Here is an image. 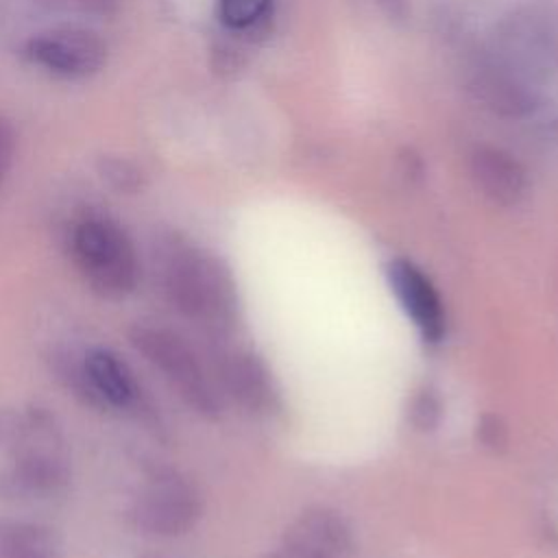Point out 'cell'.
<instances>
[{
  "mask_svg": "<svg viewBox=\"0 0 558 558\" xmlns=\"http://www.w3.org/2000/svg\"><path fill=\"white\" fill-rule=\"evenodd\" d=\"M70 480V445L57 418L39 405L0 408V497L50 501Z\"/></svg>",
  "mask_w": 558,
  "mask_h": 558,
  "instance_id": "1",
  "label": "cell"
},
{
  "mask_svg": "<svg viewBox=\"0 0 558 558\" xmlns=\"http://www.w3.org/2000/svg\"><path fill=\"white\" fill-rule=\"evenodd\" d=\"M159 266L163 292L185 318L209 331L233 327L238 290L229 268L216 255L181 240H168Z\"/></svg>",
  "mask_w": 558,
  "mask_h": 558,
  "instance_id": "2",
  "label": "cell"
},
{
  "mask_svg": "<svg viewBox=\"0 0 558 558\" xmlns=\"http://www.w3.org/2000/svg\"><path fill=\"white\" fill-rule=\"evenodd\" d=\"M70 253L85 283L102 299L129 296L140 281V257L129 233L111 218L87 214L70 231Z\"/></svg>",
  "mask_w": 558,
  "mask_h": 558,
  "instance_id": "3",
  "label": "cell"
},
{
  "mask_svg": "<svg viewBox=\"0 0 558 558\" xmlns=\"http://www.w3.org/2000/svg\"><path fill=\"white\" fill-rule=\"evenodd\" d=\"M129 340L194 412L207 418L220 414L218 388L185 338L159 325L137 323L129 331Z\"/></svg>",
  "mask_w": 558,
  "mask_h": 558,
  "instance_id": "4",
  "label": "cell"
},
{
  "mask_svg": "<svg viewBox=\"0 0 558 558\" xmlns=\"http://www.w3.org/2000/svg\"><path fill=\"white\" fill-rule=\"evenodd\" d=\"M203 514L198 486L174 469L153 473L131 504V519L137 530L150 536L172 538L190 532Z\"/></svg>",
  "mask_w": 558,
  "mask_h": 558,
  "instance_id": "5",
  "label": "cell"
},
{
  "mask_svg": "<svg viewBox=\"0 0 558 558\" xmlns=\"http://www.w3.org/2000/svg\"><path fill=\"white\" fill-rule=\"evenodd\" d=\"M26 57L52 76L81 81L105 68L107 44L92 28L61 24L33 35L26 44Z\"/></svg>",
  "mask_w": 558,
  "mask_h": 558,
  "instance_id": "6",
  "label": "cell"
},
{
  "mask_svg": "<svg viewBox=\"0 0 558 558\" xmlns=\"http://www.w3.org/2000/svg\"><path fill=\"white\" fill-rule=\"evenodd\" d=\"M466 87L482 107L501 118H527L541 107V89L490 48L469 63Z\"/></svg>",
  "mask_w": 558,
  "mask_h": 558,
  "instance_id": "7",
  "label": "cell"
},
{
  "mask_svg": "<svg viewBox=\"0 0 558 558\" xmlns=\"http://www.w3.org/2000/svg\"><path fill=\"white\" fill-rule=\"evenodd\" d=\"M279 551L283 558H353V534L340 512L314 506L286 527Z\"/></svg>",
  "mask_w": 558,
  "mask_h": 558,
  "instance_id": "8",
  "label": "cell"
},
{
  "mask_svg": "<svg viewBox=\"0 0 558 558\" xmlns=\"http://www.w3.org/2000/svg\"><path fill=\"white\" fill-rule=\"evenodd\" d=\"M388 283L408 318L425 342H440L445 336V307L429 277L410 259L397 257L386 266Z\"/></svg>",
  "mask_w": 558,
  "mask_h": 558,
  "instance_id": "9",
  "label": "cell"
},
{
  "mask_svg": "<svg viewBox=\"0 0 558 558\" xmlns=\"http://www.w3.org/2000/svg\"><path fill=\"white\" fill-rule=\"evenodd\" d=\"M475 187L493 203L510 207L517 205L527 187L525 170L521 163L501 148L480 146L469 161Z\"/></svg>",
  "mask_w": 558,
  "mask_h": 558,
  "instance_id": "10",
  "label": "cell"
},
{
  "mask_svg": "<svg viewBox=\"0 0 558 558\" xmlns=\"http://www.w3.org/2000/svg\"><path fill=\"white\" fill-rule=\"evenodd\" d=\"M218 379L225 392L248 412H266L275 403V388L264 362L248 351H233L220 360Z\"/></svg>",
  "mask_w": 558,
  "mask_h": 558,
  "instance_id": "11",
  "label": "cell"
},
{
  "mask_svg": "<svg viewBox=\"0 0 558 558\" xmlns=\"http://www.w3.org/2000/svg\"><path fill=\"white\" fill-rule=\"evenodd\" d=\"M63 543L50 525L37 521H0V558H61Z\"/></svg>",
  "mask_w": 558,
  "mask_h": 558,
  "instance_id": "12",
  "label": "cell"
},
{
  "mask_svg": "<svg viewBox=\"0 0 558 558\" xmlns=\"http://www.w3.org/2000/svg\"><path fill=\"white\" fill-rule=\"evenodd\" d=\"M270 0H220V17L229 28L242 31L266 15Z\"/></svg>",
  "mask_w": 558,
  "mask_h": 558,
  "instance_id": "13",
  "label": "cell"
},
{
  "mask_svg": "<svg viewBox=\"0 0 558 558\" xmlns=\"http://www.w3.org/2000/svg\"><path fill=\"white\" fill-rule=\"evenodd\" d=\"M408 418L410 423L418 429V432H432L438 427L440 418H442V403L438 399V395L429 388L418 390L412 399H410V408H408Z\"/></svg>",
  "mask_w": 558,
  "mask_h": 558,
  "instance_id": "14",
  "label": "cell"
},
{
  "mask_svg": "<svg viewBox=\"0 0 558 558\" xmlns=\"http://www.w3.org/2000/svg\"><path fill=\"white\" fill-rule=\"evenodd\" d=\"M98 170L102 179L118 192H137L144 181L142 170L122 157H105Z\"/></svg>",
  "mask_w": 558,
  "mask_h": 558,
  "instance_id": "15",
  "label": "cell"
},
{
  "mask_svg": "<svg viewBox=\"0 0 558 558\" xmlns=\"http://www.w3.org/2000/svg\"><path fill=\"white\" fill-rule=\"evenodd\" d=\"M33 2L48 11L72 13L83 17H111L118 11V0H33Z\"/></svg>",
  "mask_w": 558,
  "mask_h": 558,
  "instance_id": "16",
  "label": "cell"
},
{
  "mask_svg": "<svg viewBox=\"0 0 558 558\" xmlns=\"http://www.w3.org/2000/svg\"><path fill=\"white\" fill-rule=\"evenodd\" d=\"M477 438L484 447H488L493 451L504 449V445L508 442V434H506L501 418L495 414H484L477 423Z\"/></svg>",
  "mask_w": 558,
  "mask_h": 558,
  "instance_id": "17",
  "label": "cell"
},
{
  "mask_svg": "<svg viewBox=\"0 0 558 558\" xmlns=\"http://www.w3.org/2000/svg\"><path fill=\"white\" fill-rule=\"evenodd\" d=\"M13 157H15V133L9 120L0 116V187L13 166Z\"/></svg>",
  "mask_w": 558,
  "mask_h": 558,
  "instance_id": "18",
  "label": "cell"
},
{
  "mask_svg": "<svg viewBox=\"0 0 558 558\" xmlns=\"http://www.w3.org/2000/svg\"><path fill=\"white\" fill-rule=\"evenodd\" d=\"M264 558H283V554L277 549V551H270V554H266Z\"/></svg>",
  "mask_w": 558,
  "mask_h": 558,
  "instance_id": "19",
  "label": "cell"
}]
</instances>
